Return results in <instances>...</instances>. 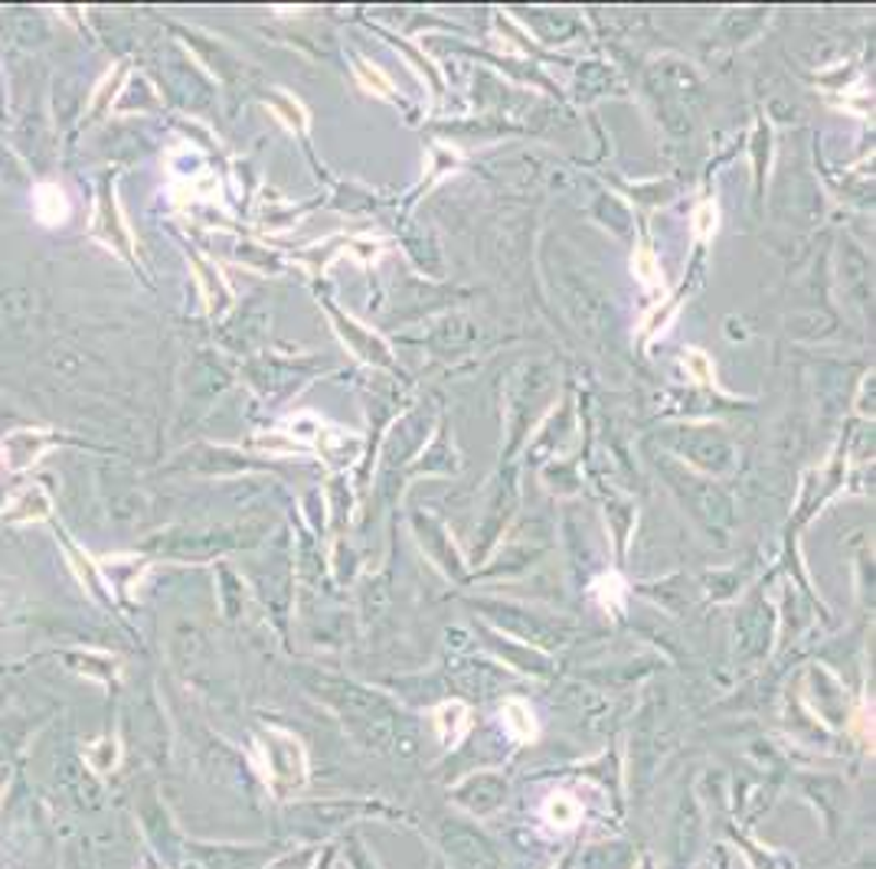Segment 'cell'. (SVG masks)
Returning <instances> with one entry per match:
<instances>
[{
	"label": "cell",
	"mask_w": 876,
	"mask_h": 869,
	"mask_svg": "<svg viewBox=\"0 0 876 869\" xmlns=\"http://www.w3.org/2000/svg\"><path fill=\"white\" fill-rule=\"evenodd\" d=\"M439 847L458 869H501V854L478 827L458 817H445L439 824Z\"/></svg>",
	"instance_id": "6da1fadb"
},
{
	"label": "cell",
	"mask_w": 876,
	"mask_h": 869,
	"mask_svg": "<svg viewBox=\"0 0 876 869\" xmlns=\"http://www.w3.org/2000/svg\"><path fill=\"white\" fill-rule=\"evenodd\" d=\"M452 798H455V804H462L468 814L485 817V814L498 811L503 801H507V781L498 778V775H475V778H468Z\"/></svg>",
	"instance_id": "7a4b0ae2"
},
{
	"label": "cell",
	"mask_w": 876,
	"mask_h": 869,
	"mask_svg": "<svg viewBox=\"0 0 876 869\" xmlns=\"http://www.w3.org/2000/svg\"><path fill=\"white\" fill-rule=\"evenodd\" d=\"M697 837H700V817H697L694 801L687 798L684 807H680V821H677V864H684V860L694 857Z\"/></svg>",
	"instance_id": "5b68a950"
},
{
	"label": "cell",
	"mask_w": 876,
	"mask_h": 869,
	"mask_svg": "<svg viewBox=\"0 0 876 869\" xmlns=\"http://www.w3.org/2000/svg\"><path fill=\"white\" fill-rule=\"evenodd\" d=\"M33 207H36V216H40V223L43 226H59V223H66V216H69V200H66V193L59 190V187H36V193H33Z\"/></svg>",
	"instance_id": "277c9868"
},
{
	"label": "cell",
	"mask_w": 876,
	"mask_h": 869,
	"mask_svg": "<svg viewBox=\"0 0 876 869\" xmlns=\"http://www.w3.org/2000/svg\"><path fill=\"white\" fill-rule=\"evenodd\" d=\"M546 817H550L556 827H573L576 817H579V804L569 801V798H563V794H556V798L546 801Z\"/></svg>",
	"instance_id": "52a82bcc"
},
{
	"label": "cell",
	"mask_w": 876,
	"mask_h": 869,
	"mask_svg": "<svg viewBox=\"0 0 876 869\" xmlns=\"http://www.w3.org/2000/svg\"><path fill=\"white\" fill-rule=\"evenodd\" d=\"M46 513H49V497L43 494L40 488L23 491V494L16 497V500L3 510L7 520H43Z\"/></svg>",
	"instance_id": "8992f818"
},
{
	"label": "cell",
	"mask_w": 876,
	"mask_h": 869,
	"mask_svg": "<svg viewBox=\"0 0 876 869\" xmlns=\"http://www.w3.org/2000/svg\"><path fill=\"white\" fill-rule=\"evenodd\" d=\"M631 864H634V850H631V844H625V840L592 844V847L583 854V860H579V867L583 869H628Z\"/></svg>",
	"instance_id": "3957f363"
},
{
	"label": "cell",
	"mask_w": 876,
	"mask_h": 869,
	"mask_svg": "<svg viewBox=\"0 0 876 869\" xmlns=\"http://www.w3.org/2000/svg\"><path fill=\"white\" fill-rule=\"evenodd\" d=\"M435 869H442V867H435Z\"/></svg>",
	"instance_id": "ba28073f"
}]
</instances>
